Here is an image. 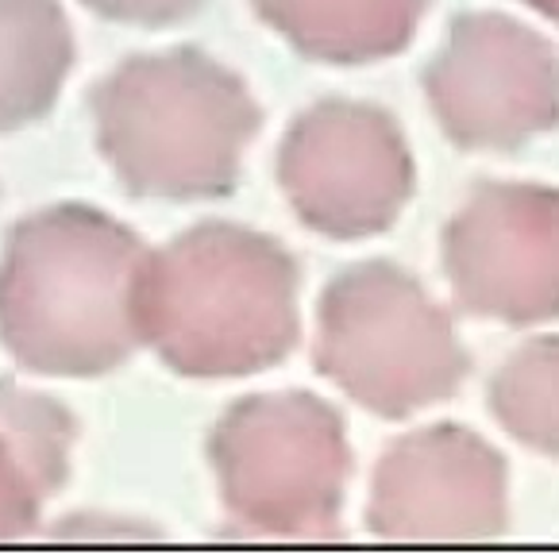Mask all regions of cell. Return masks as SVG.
<instances>
[{"mask_svg": "<svg viewBox=\"0 0 559 559\" xmlns=\"http://www.w3.org/2000/svg\"><path fill=\"white\" fill-rule=\"evenodd\" d=\"M428 100L463 147H521L559 120V58L518 20L463 16L428 70Z\"/></svg>", "mask_w": 559, "mask_h": 559, "instance_id": "obj_7", "label": "cell"}, {"mask_svg": "<svg viewBox=\"0 0 559 559\" xmlns=\"http://www.w3.org/2000/svg\"><path fill=\"white\" fill-rule=\"evenodd\" d=\"M74 67V35L58 0H0V132L50 112Z\"/></svg>", "mask_w": 559, "mask_h": 559, "instance_id": "obj_12", "label": "cell"}, {"mask_svg": "<svg viewBox=\"0 0 559 559\" xmlns=\"http://www.w3.org/2000/svg\"><path fill=\"white\" fill-rule=\"evenodd\" d=\"M93 12L120 24H143V27H163L178 24V20L193 16L205 0H85Z\"/></svg>", "mask_w": 559, "mask_h": 559, "instance_id": "obj_14", "label": "cell"}, {"mask_svg": "<svg viewBox=\"0 0 559 559\" xmlns=\"http://www.w3.org/2000/svg\"><path fill=\"white\" fill-rule=\"evenodd\" d=\"M78 425L47 394L0 379V540H20L70 478Z\"/></svg>", "mask_w": 559, "mask_h": 559, "instance_id": "obj_10", "label": "cell"}, {"mask_svg": "<svg viewBox=\"0 0 559 559\" xmlns=\"http://www.w3.org/2000/svg\"><path fill=\"white\" fill-rule=\"evenodd\" d=\"M140 340L186 379H243L294 352L297 263L271 236L205 221L147 251Z\"/></svg>", "mask_w": 559, "mask_h": 559, "instance_id": "obj_2", "label": "cell"}, {"mask_svg": "<svg viewBox=\"0 0 559 559\" xmlns=\"http://www.w3.org/2000/svg\"><path fill=\"white\" fill-rule=\"evenodd\" d=\"M448 278L471 317H559V190L483 186L448 228Z\"/></svg>", "mask_w": 559, "mask_h": 559, "instance_id": "obj_8", "label": "cell"}, {"mask_svg": "<svg viewBox=\"0 0 559 559\" xmlns=\"http://www.w3.org/2000/svg\"><path fill=\"white\" fill-rule=\"evenodd\" d=\"M490 409L521 444L559 460V340L518 347L490 382Z\"/></svg>", "mask_w": 559, "mask_h": 559, "instance_id": "obj_13", "label": "cell"}, {"mask_svg": "<svg viewBox=\"0 0 559 559\" xmlns=\"http://www.w3.org/2000/svg\"><path fill=\"white\" fill-rule=\"evenodd\" d=\"M97 143L135 198L213 201L236 190L239 158L259 132V105L198 50L143 55L93 93Z\"/></svg>", "mask_w": 559, "mask_h": 559, "instance_id": "obj_3", "label": "cell"}, {"mask_svg": "<svg viewBox=\"0 0 559 559\" xmlns=\"http://www.w3.org/2000/svg\"><path fill=\"white\" fill-rule=\"evenodd\" d=\"M209 455L236 525L282 540L336 533L352 452L344 420L321 397H243L213 428Z\"/></svg>", "mask_w": 559, "mask_h": 559, "instance_id": "obj_5", "label": "cell"}, {"mask_svg": "<svg viewBox=\"0 0 559 559\" xmlns=\"http://www.w3.org/2000/svg\"><path fill=\"white\" fill-rule=\"evenodd\" d=\"M317 367L370 413L397 420L452 397L467 374V352L409 274L362 263L324 289Z\"/></svg>", "mask_w": 559, "mask_h": 559, "instance_id": "obj_4", "label": "cell"}, {"mask_svg": "<svg viewBox=\"0 0 559 559\" xmlns=\"http://www.w3.org/2000/svg\"><path fill=\"white\" fill-rule=\"evenodd\" d=\"M370 533L382 540H493L506 525V463L455 425L397 440L370 493Z\"/></svg>", "mask_w": 559, "mask_h": 559, "instance_id": "obj_9", "label": "cell"}, {"mask_svg": "<svg viewBox=\"0 0 559 559\" xmlns=\"http://www.w3.org/2000/svg\"><path fill=\"white\" fill-rule=\"evenodd\" d=\"M263 20L321 62H374L409 43L425 0H255Z\"/></svg>", "mask_w": 559, "mask_h": 559, "instance_id": "obj_11", "label": "cell"}, {"mask_svg": "<svg viewBox=\"0 0 559 559\" xmlns=\"http://www.w3.org/2000/svg\"><path fill=\"white\" fill-rule=\"evenodd\" d=\"M278 181L294 213L313 231L359 239L397 221L413 190V163L386 112L324 100L289 128Z\"/></svg>", "mask_w": 559, "mask_h": 559, "instance_id": "obj_6", "label": "cell"}, {"mask_svg": "<svg viewBox=\"0 0 559 559\" xmlns=\"http://www.w3.org/2000/svg\"><path fill=\"white\" fill-rule=\"evenodd\" d=\"M58 540H155V528H143L135 521H108V518H70L58 521Z\"/></svg>", "mask_w": 559, "mask_h": 559, "instance_id": "obj_15", "label": "cell"}, {"mask_svg": "<svg viewBox=\"0 0 559 559\" xmlns=\"http://www.w3.org/2000/svg\"><path fill=\"white\" fill-rule=\"evenodd\" d=\"M536 12H544V16H551V20H559V0H528Z\"/></svg>", "mask_w": 559, "mask_h": 559, "instance_id": "obj_16", "label": "cell"}, {"mask_svg": "<svg viewBox=\"0 0 559 559\" xmlns=\"http://www.w3.org/2000/svg\"><path fill=\"white\" fill-rule=\"evenodd\" d=\"M147 243L90 205H55L9 231L0 251V344L47 379H97L132 359Z\"/></svg>", "mask_w": 559, "mask_h": 559, "instance_id": "obj_1", "label": "cell"}]
</instances>
